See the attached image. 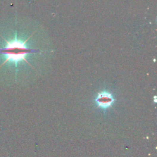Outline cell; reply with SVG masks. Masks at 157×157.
Here are the masks:
<instances>
[{"instance_id":"cell-1","label":"cell","mask_w":157,"mask_h":157,"mask_svg":"<svg viewBox=\"0 0 157 157\" xmlns=\"http://www.w3.org/2000/svg\"><path fill=\"white\" fill-rule=\"evenodd\" d=\"M28 39L25 41H22L18 40L15 37L12 41H6V45L4 48H0V54H3L6 57L5 61L3 63L2 65L9 62L17 66L19 62L23 61L29 64L26 59V55L30 53L36 52L37 51L29 48L26 45V42Z\"/></svg>"},{"instance_id":"cell-2","label":"cell","mask_w":157,"mask_h":157,"mask_svg":"<svg viewBox=\"0 0 157 157\" xmlns=\"http://www.w3.org/2000/svg\"><path fill=\"white\" fill-rule=\"evenodd\" d=\"M95 101L98 107L105 110L112 106L115 99L112 93L107 91H103L98 94Z\"/></svg>"}]
</instances>
